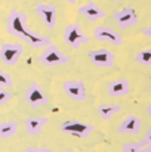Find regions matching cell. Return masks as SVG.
<instances>
[{"label": "cell", "instance_id": "cell-1", "mask_svg": "<svg viewBox=\"0 0 151 152\" xmlns=\"http://www.w3.org/2000/svg\"><path fill=\"white\" fill-rule=\"evenodd\" d=\"M27 21H28V18L24 12H21L18 9H12L6 18V31L10 36L25 42L28 34L31 33V30L27 25Z\"/></svg>", "mask_w": 151, "mask_h": 152}, {"label": "cell", "instance_id": "cell-2", "mask_svg": "<svg viewBox=\"0 0 151 152\" xmlns=\"http://www.w3.org/2000/svg\"><path fill=\"white\" fill-rule=\"evenodd\" d=\"M64 42L71 48V49H79L82 45L89 43V36L83 31L80 24H70L65 27L64 30V36H62Z\"/></svg>", "mask_w": 151, "mask_h": 152}, {"label": "cell", "instance_id": "cell-3", "mask_svg": "<svg viewBox=\"0 0 151 152\" xmlns=\"http://www.w3.org/2000/svg\"><path fill=\"white\" fill-rule=\"evenodd\" d=\"M70 56L65 55L59 48H56L55 45H49L45 48V50L39 55V62H42L43 65L48 66H59V65H65L70 64Z\"/></svg>", "mask_w": 151, "mask_h": 152}, {"label": "cell", "instance_id": "cell-4", "mask_svg": "<svg viewBox=\"0 0 151 152\" xmlns=\"http://www.w3.org/2000/svg\"><path fill=\"white\" fill-rule=\"evenodd\" d=\"M59 130L68 136H74V137H88L92 132H94V126L88 124V123H82L77 120H68L61 123Z\"/></svg>", "mask_w": 151, "mask_h": 152}, {"label": "cell", "instance_id": "cell-5", "mask_svg": "<svg viewBox=\"0 0 151 152\" xmlns=\"http://www.w3.org/2000/svg\"><path fill=\"white\" fill-rule=\"evenodd\" d=\"M62 90L70 99L76 102H85L88 98L86 86L82 80H67V81H64Z\"/></svg>", "mask_w": 151, "mask_h": 152}, {"label": "cell", "instance_id": "cell-6", "mask_svg": "<svg viewBox=\"0 0 151 152\" xmlns=\"http://www.w3.org/2000/svg\"><path fill=\"white\" fill-rule=\"evenodd\" d=\"M24 53L21 43H3L0 46V59L6 65H15Z\"/></svg>", "mask_w": 151, "mask_h": 152}, {"label": "cell", "instance_id": "cell-7", "mask_svg": "<svg viewBox=\"0 0 151 152\" xmlns=\"http://www.w3.org/2000/svg\"><path fill=\"white\" fill-rule=\"evenodd\" d=\"M113 18L116 19L117 25L122 28V30H127V28H132L138 24V15H136V10L130 6H126L120 10H116L113 13Z\"/></svg>", "mask_w": 151, "mask_h": 152}, {"label": "cell", "instance_id": "cell-8", "mask_svg": "<svg viewBox=\"0 0 151 152\" xmlns=\"http://www.w3.org/2000/svg\"><path fill=\"white\" fill-rule=\"evenodd\" d=\"M94 39L96 42L108 43L113 46H122V43H123L122 36L117 31H114L111 27H107V25H99L94 30Z\"/></svg>", "mask_w": 151, "mask_h": 152}, {"label": "cell", "instance_id": "cell-9", "mask_svg": "<svg viewBox=\"0 0 151 152\" xmlns=\"http://www.w3.org/2000/svg\"><path fill=\"white\" fill-rule=\"evenodd\" d=\"M89 61L101 68H111L116 62V56L114 53L108 49H92L88 53Z\"/></svg>", "mask_w": 151, "mask_h": 152}, {"label": "cell", "instance_id": "cell-10", "mask_svg": "<svg viewBox=\"0 0 151 152\" xmlns=\"http://www.w3.org/2000/svg\"><path fill=\"white\" fill-rule=\"evenodd\" d=\"M36 15L40 18V21L45 24V27H48L49 30L55 28L56 24V7L49 3H37L34 7Z\"/></svg>", "mask_w": 151, "mask_h": 152}, {"label": "cell", "instance_id": "cell-11", "mask_svg": "<svg viewBox=\"0 0 151 152\" xmlns=\"http://www.w3.org/2000/svg\"><path fill=\"white\" fill-rule=\"evenodd\" d=\"M25 102L31 106V108H39L43 106L49 102V98L45 95L43 89L37 84V83H31L25 92Z\"/></svg>", "mask_w": 151, "mask_h": 152}, {"label": "cell", "instance_id": "cell-12", "mask_svg": "<svg viewBox=\"0 0 151 152\" xmlns=\"http://www.w3.org/2000/svg\"><path fill=\"white\" fill-rule=\"evenodd\" d=\"M141 129H142V120L138 115L130 114L126 118H123V121L119 124L117 133H120V134H139Z\"/></svg>", "mask_w": 151, "mask_h": 152}, {"label": "cell", "instance_id": "cell-13", "mask_svg": "<svg viewBox=\"0 0 151 152\" xmlns=\"http://www.w3.org/2000/svg\"><path fill=\"white\" fill-rule=\"evenodd\" d=\"M108 95L111 98H122L130 93V83L127 78H117L108 83Z\"/></svg>", "mask_w": 151, "mask_h": 152}, {"label": "cell", "instance_id": "cell-14", "mask_svg": "<svg viewBox=\"0 0 151 152\" xmlns=\"http://www.w3.org/2000/svg\"><path fill=\"white\" fill-rule=\"evenodd\" d=\"M77 12H79L80 15H83L86 19L92 21V22L99 21V19H104V18H105V12L101 9L95 1H88V3L82 4V6L77 9Z\"/></svg>", "mask_w": 151, "mask_h": 152}, {"label": "cell", "instance_id": "cell-15", "mask_svg": "<svg viewBox=\"0 0 151 152\" xmlns=\"http://www.w3.org/2000/svg\"><path fill=\"white\" fill-rule=\"evenodd\" d=\"M48 123H49L48 117H30V118L25 120V130H27L28 134L36 136L43 130V127Z\"/></svg>", "mask_w": 151, "mask_h": 152}, {"label": "cell", "instance_id": "cell-16", "mask_svg": "<svg viewBox=\"0 0 151 152\" xmlns=\"http://www.w3.org/2000/svg\"><path fill=\"white\" fill-rule=\"evenodd\" d=\"M25 43L30 45L33 49H45L46 46L52 45V40H50L49 37H45V36H42L39 33L31 31L28 34V37L25 39Z\"/></svg>", "mask_w": 151, "mask_h": 152}, {"label": "cell", "instance_id": "cell-17", "mask_svg": "<svg viewBox=\"0 0 151 152\" xmlns=\"http://www.w3.org/2000/svg\"><path fill=\"white\" fill-rule=\"evenodd\" d=\"M122 106L119 103H104L98 106V114H99L101 120L104 121H110L117 112H120Z\"/></svg>", "mask_w": 151, "mask_h": 152}, {"label": "cell", "instance_id": "cell-18", "mask_svg": "<svg viewBox=\"0 0 151 152\" xmlns=\"http://www.w3.org/2000/svg\"><path fill=\"white\" fill-rule=\"evenodd\" d=\"M18 133L16 121H3L0 123V139H9Z\"/></svg>", "mask_w": 151, "mask_h": 152}, {"label": "cell", "instance_id": "cell-19", "mask_svg": "<svg viewBox=\"0 0 151 152\" xmlns=\"http://www.w3.org/2000/svg\"><path fill=\"white\" fill-rule=\"evenodd\" d=\"M135 61L139 64V65H144V66H150L151 65V49H144V50H139L135 56Z\"/></svg>", "mask_w": 151, "mask_h": 152}, {"label": "cell", "instance_id": "cell-20", "mask_svg": "<svg viewBox=\"0 0 151 152\" xmlns=\"http://www.w3.org/2000/svg\"><path fill=\"white\" fill-rule=\"evenodd\" d=\"M145 146L142 140L139 142H127V143H123L122 145V151L123 152H139V149Z\"/></svg>", "mask_w": 151, "mask_h": 152}, {"label": "cell", "instance_id": "cell-21", "mask_svg": "<svg viewBox=\"0 0 151 152\" xmlns=\"http://www.w3.org/2000/svg\"><path fill=\"white\" fill-rule=\"evenodd\" d=\"M12 86H13L12 77H10L9 74L3 72V71L0 69V87H7V89H10Z\"/></svg>", "mask_w": 151, "mask_h": 152}, {"label": "cell", "instance_id": "cell-22", "mask_svg": "<svg viewBox=\"0 0 151 152\" xmlns=\"http://www.w3.org/2000/svg\"><path fill=\"white\" fill-rule=\"evenodd\" d=\"M12 99V93L7 90V87H0V106L6 105Z\"/></svg>", "mask_w": 151, "mask_h": 152}, {"label": "cell", "instance_id": "cell-23", "mask_svg": "<svg viewBox=\"0 0 151 152\" xmlns=\"http://www.w3.org/2000/svg\"><path fill=\"white\" fill-rule=\"evenodd\" d=\"M25 152H53L50 148H46V146H28Z\"/></svg>", "mask_w": 151, "mask_h": 152}, {"label": "cell", "instance_id": "cell-24", "mask_svg": "<svg viewBox=\"0 0 151 152\" xmlns=\"http://www.w3.org/2000/svg\"><path fill=\"white\" fill-rule=\"evenodd\" d=\"M144 145H151V129H148L144 134V139H142Z\"/></svg>", "mask_w": 151, "mask_h": 152}, {"label": "cell", "instance_id": "cell-25", "mask_svg": "<svg viewBox=\"0 0 151 152\" xmlns=\"http://www.w3.org/2000/svg\"><path fill=\"white\" fill-rule=\"evenodd\" d=\"M141 33H142V36H145V37L151 39V25H150V27H145V28H144Z\"/></svg>", "mask_w": 151, "mask_h": 152}, {"label": "cell", "instance_id": "cell-26", "mask_svg": "<svg viewBox=\"0 0 151 152\" xmlns=\"http://www.w3.org/2000/svg\"><path fill=\"white\" fill-rule=\"evenodd\" d=\"M139 152H151V145H145V146H142Z\"/></svg>", "mask_w": 151, "mask_h": 152}, {"label": "cell", "instance_id": "cell-27", "mask_svg": "<svg viewBox=\"0 0 151 152\" xmlns=\"http://www.w3.org/2000/svg\"><path fill=\"white\" fill-rule=\"evenodd\" d=\"M147 114H148V117H150V120H151V105L147 106Z\"/></svg>", "mask_w": 151, "mask_h": 152}, {"label": "cell", "instance_id": "cell-28", "mask_svg": "<svg viewBox=\"0 0 151 152\" xmlns=\"http://www.w3.org/2000/svg\"><path fill=\"white\" fill-rule=\"evenodd\" d=\"M65 1H68L70 4H76L77 3V0H65Z\"/></svg>", "mask_w": 151, "mask_h": 152}, {"label": "cell", "instance_id": "cell-29", "mask_svg": "<svg viewBox=\"0 0 151 152\" xmlns=\"http://www.w3.org/2000/svg\"><path fill=\"white\" fill-rule=\"evenodd\" d=\"M65 152H77V151H74V149H67Z\"/></svg>", "mask_w": 151, "mask_h": 152}, {"label": "cell", "instance_id": "cell-30", "mask_svg": "<svg viewBox=\"0 0 151 152\" xmlns=\"http://www.w3.org/2000/svg\"><path fill=\"white\" fill-rule=\"evenodd\" d=\"M148 90H150V92H151V84H150V86H148Z\"/></svg>", "mask_w": 151, "mask_h": 152}, {"label": "cell", "instance_id": "cell-31", "mask_svg": "<svg viewBox=\"0 0 151 152\" xmlns=\"http://www.w3.org/2000/svg\"><path fill=\"white\" fill-rule=\"evenodd\" d=\"M110 1H117V0H110Z\"/></svg>", "mask_w": 151, "mask_h": 152}, {"label": "cell", "instance_id": "cell-32", "mask_svg": "<svg viewBox=\"0 0 151 152\" xmlns=\"http://www.w3.org/2000/svg\"><path fill=\"white\" fill-rule=\"evenodd\" d=\"M98 152H102V151H98Z\"/></svg>", "mask_w": 151, "mask_h": 152}]
</instances>
